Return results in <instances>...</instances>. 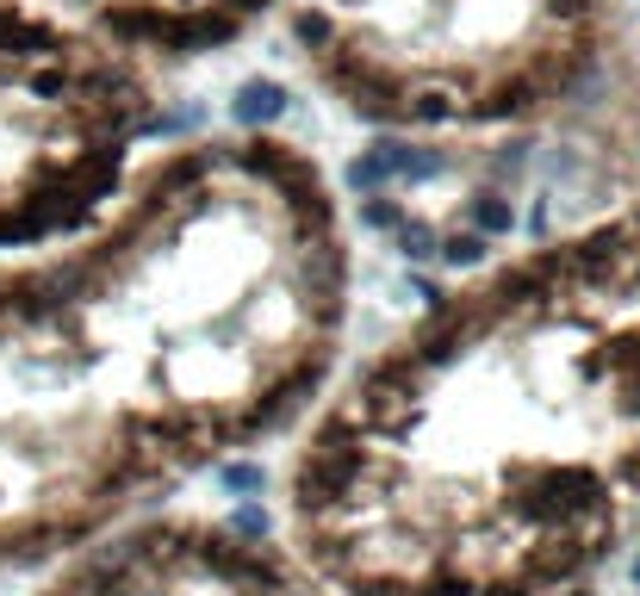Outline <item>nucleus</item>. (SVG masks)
<instances>
[{"label":"nucleus","mask_w":640,"mask_h":596,"mask_svg":"<svg viewBox=\"0 0 640 596\" xmlns=\"http://www.w3.org/2000/svg\"><path fill=\"white\" fill-rule=\"evenodd\" d=\"M280 106H287V94L274 81H249L243 87V106H236V125L243 131H268V113H280Z\"/></svg>","instance_id":"nucleus-7"},{"label":"nucleus","mask_w":640,"mask_h":596,"mask_svg":"<svg viewBox=\"0 0 640 596\" xmlns=\"http://www.w3.org/2000/svg\"><path fill=\"white\" fill-rule=\"evenodd\" d=\"M155 125V75L94 25L0 0V249L88 231Z\"/></svg>","instance_id":"nucleus-4"},{"label":"nucleus","mask_w":640,"mask_h":596,"mask_svg":"<svg viewBox=\"0 0 640 596\" xmlns=\"http://www.w3.org/2000/svg\"><path fill=\"white\" fill-rule=\"evenodd\" d=\"M38 596H336L274 547L261 516H187L155 510L62 559Z\"/></svg>","instance_id":"nucleus-5"},{"label":"nucleus","mask_w":640,"mask_h":596,"mask_svg":"<svg viewBox=\"0 0 640 596\" xmlns=\"http://www.w3.org/2000/svg\"><path fill=\"white\" fill-rule=\"evenodd\" d=\"M280 491L287 553L336 596H591L640 547V199L373 348Z\"/></svg>","instance_id":"nucleus-2"},{"label":"nucleus","mask_w":640,"mask_h":596,"mask_svg":"<svg viewBox=\"0 0 640 596\" xmlns=\"http://www.w3.org/2000/svg\"><path fill=\"white\" fill-rule=\"evenodd\" d=\"M349 292L330 174L274 131L143 155L88 231L0 261V572L311 423Z\"/></svg>","instance_id":"nucleus-1"},{"label":"nucleus","mask_w":640,"mask_h":596,"mask_svg":"<svg viewBox=\"0 0 640 596\" xmlns=\"http://www.w3.org/2000/svg\"><path fill=\"white\" fill-rule=\"evenodd\" d=\"M280 0H75L81 25H94L125 57L150 62H187L218 57L224 44L249 38Z\"/></svg>","instance_id":"nucleus-6"},{"label":"nucleus","mask_w":640,"mask_h":596,"mask_svg":"<svg viewBox=\"0 0 640 596\" xmlns=\"http://www.w3.org/2000/svg\"><path fill=\"white\" fill-rule=\"evenodd\" d=\"M311 81L380 131L560 113L609 50V0H287Z\"/></svg>","instance_id":"nucleus-3"}]
</instances>
